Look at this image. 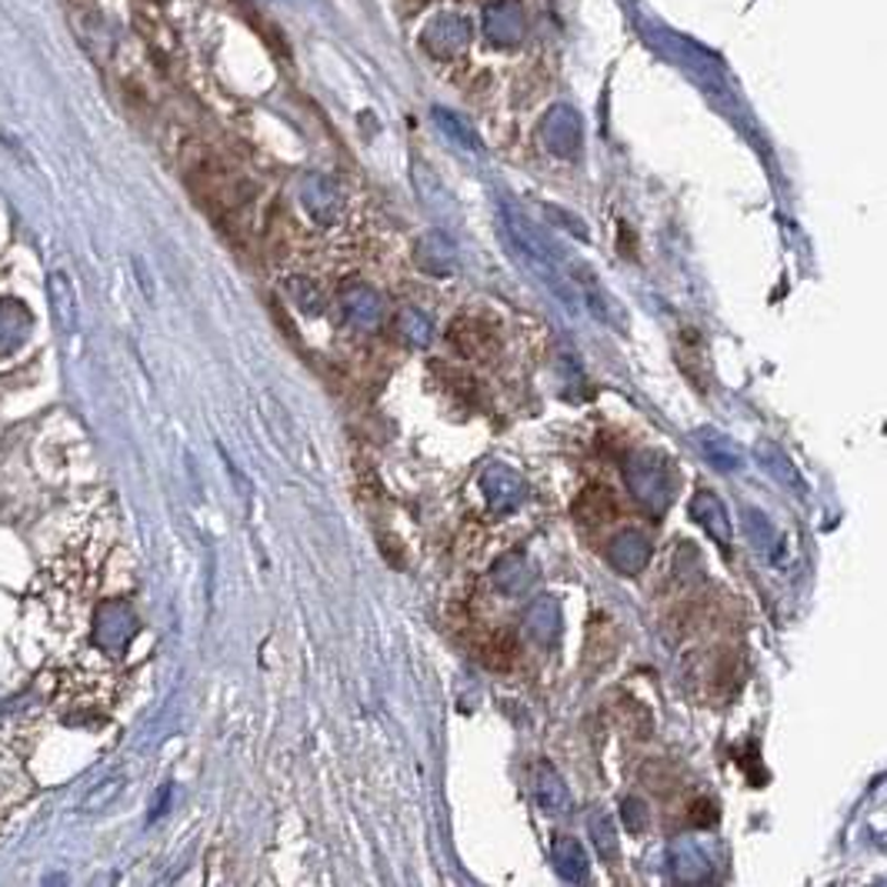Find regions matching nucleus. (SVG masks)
<instances>
[{"instance_id": "a211bd4d", "label": "nucleus", "mask_w": 887, "mask_h": 887, "mask_svg": "<svg viewBox=\"0 0 887 887\" xmlns=\"http://www.w3.org/2000/svg\"><path fill=\"white\" fill-rule=\"evenodd\" d=\"M448 338H451V344H454L461 354H468V357H484V354H490V347H494V334H490L484 324L471 321V317H458V321L451 324V331H448Z\"/></svg>"}, {"instance_id": "423d86ee", "label": "nucleus", "mask_w": 887, "mask_h": 887, "mask_svg": "<svg viewBox=\"0 0 887 887\" xmlns=\"http://www.w3.org/2000/svg\"><path fill=\"white\" fill-rule=\"evenodd\" d=\"M690 518L705 528V534L721 547V551H731L734 544V531H731V515H728V507L724 500L714 494V490H697L690 497Z\"/></svg>"}, {"instance_id": "9b49d317", "label": "nucleus", "mask_w": 887, "mask_h": 887, "mask_svg": "<svg viewBox=\"0 0 887 887\" xmlns=\"http://www.w3.org/2000/svg\"><path fill=\"white\" fill-rule=\"evenodd\" d=\"M551 861L557 867V874L570 884H581L588 880L591 874V861H588V851L581 848L578 838H570V835H557L551 841Z\"/></svg>"}, {"instance_id": "dca6fc26", "label": "nucleus", "mask_w": 887, "mask_h": 887, "mask_svg": "<svg viewBox=\"0 0 887 887\" xmlns=\"http://www.w3.org/2000/svg\"><path fill=\"white\" fill-rule=\"evenodd\" d=\"M744 528H747V537L754 541V551H760L768 560L781 564L784 560V537L778 534V528L760 515L754 511V507H747L744 511Z\"/></svg>"}, {"instance_id": "ddd939ff", "label": "nucleus", "mask_w": 887, "mask_h": 887, "mask_svg": "<svg viewBox=\"0 0 887 887\" xmlns=\"http://www.w3.org/2000/svg\"><path fill=\"white\" fill-rule=\"evenodd\" d=\"M524 627H528V634H531L537 644L554 648L557 638H560V607H557V601L547 598V594L537 598L528 607V614H524Z\"/></svg>"}, {"instance_id": "aec40b11", "label": "nucleus", "mask_w": 887, "mask_h": 887, "mask_svg": "<svg viewBox=\"0 0 887 887\" xmlns=\"http://www.w3.org/2000/svg\"><path fill=\"white\" fill-rule=\"evenodd\" d=\"M588 831H591V841H594L598 854H601L604 861H614L617 851H620V841H617V828H614L611 814L598 811V814L588 820Z\"/></svg>"}, {"instance_id": "6e6552de", "label": "nucleus", "mask_w": 887, "mask_h": 887, "mask_svg": "<svg viewBox=\"0 0 887 887\" xmlns=\"http://www.w3.org/2000/svg\"><path fill=\"white\" fill-rule=\"evenodd\" d=\"M607 560L620 575H641V570L651 564V541L641 531H620L611 544H607Z\"/></svg>"}, {"instance_id": "b1692460", "label": "nucleus", "mask_w": 887, "mask_h": 887, "mask_svg": "<svg viewBox=\"0 0 887 887\" xmlns=\"http://www.w3.org/2000/svg\"><path fill=\"white\" fill-rule=\"evenodd\" d=\"M620 811H624V824H627V831H630V835H641V831H644V824H648V811H644V804H641L638 797H627V801L620 804Z\"/></svg>"}, {"instance_id": "412c9836", "label": "nucleus", "mask_w": 887, "mask_h": 887, "mask_svg": "<svg viewBox=\"0 0 887 887\" xmlns=\"http://www.w3.org/2000/svg\"><path fill=\"white\" fill-rule=\"evenodd\" d=\"M401 334H404L411 344L424 347V344H430V338H434V324L427 321V317H424L417 307H407V310H401Z\"/></svg>"}, {"instance_id": "f257e3e1", "label": "nucleus", "mask_w": 887, "mask_h": 887, "mask_svg": "<svg viewBox=\"0 0 887 887\" xmlns=\"http://www.w3.org/2000/svg\"><path fill=\"white\" fill-rule=\"evenodd\" d=\"M110 524L87 521L63 544L37 581L47 624L40 681L57 708H104L117 687V664L138 638V614L123 591L110 588Z\"/></svg>"}, {"instance_id": "f8f14e48", "label": "nucleus", "mask_w": 887, "mask_h": 887, "mask_svg": "<svg viewBox=\"0 0 887 887\" xmlns=\"http://www.w3.org/2000/svg\"><path fill=\"white\" fill-rule=\"evenodd\" d=\"M671 874L684 884H701V880H711L714 877V867L705 854L701 844L694 841H677L671 848Z\"/></svg>"}, {"instance_id": "f3484780", "label": "nucleus", "mask_w": 887, "mask_h": 887, "mask_svg": "<svg viewBox=\"0 0 887 887\" xmlns=\"http://www.w3.org/2000/svg\"><path fill=\"white\" fill-rule=\"evenodd\" d=\"M575 515L581 524H607L617 518V497L607 487H588L575 504Z\"/></svg>"}, {"instance_id": "5701e85b", "label": "nucleus", "mask_w": 887, "mask_h": 887, "mask_svg": "<svg viewBox=\"0 0 887 887\" xmlns=\"http://www.w3.org/2000/svg\"><path fill=\"white\" fill-rule=\"evenodd\" d=\"M291 287V294H294V300L307 310V314H321V304H324V297L317 294L307 281H291L287 284Z\"/></svg>"}, {"instance_id": "0eeeda50", "label": "nucleus", "mask_w": 887, "mask_h": 887, "mask_svg": "<svg viewBox=\"0 0 887 887\" xmlns=\"http://www.w3.org/2000/svg\"><path fill=\"white\" fill-rule=\"evenodd\" d=\"M300 204L304 211L310 214L314 224H321V227H331L341 214V194H338V187L321 177V174H310L300 187Z\"/></svg>"}, {"instance_id": "4be33fe9", "label": "nucleus", "mask_w": 887, "mask_h": 887, "mask_svg": "<svg viewBox=\"0 0 887 887\" xmlns=\"http://www.w3.org/2000/svg\"><path fill=\"white\" fill-rule=\"evenodd\" d=\"M434 117L448 127V134L461 144V147H471V151H477V138H474V131L471 127L464 123V120H458L454 114H448V110H434Z\"/></svg>"}, {"instance_id": "7ed1b4c3", "label": "nucleus", "mask_w": 887, "mask_h": 887, "mask_svg": "<svg viewBox=\"0 0 887 887\" xmlns=\"http://www.w3.org/2000/svg\"><path fill=\"white\" fill-rule=\"evenodd\" d=\"M624 481H627V490L634 494L641 507H648L651 515H664L674 494H677V484H681V474L677 468L658 454V451H638L630 454V461L624 464Z\"/></svg>"}, {"instance_id": "9d476101", "label": "nucleus", "mask_w": 887, "mask_h": 887, "mask_svg": "<svg viewBox=\"0 0 887 887\" xmlns=\"http://www.w3.org/2000/svg\"><path fill=\"white\" fill-rule=\"evenodd\" d=\"M694 437H697V448H701V454L708 458L711 468H718L724 474L744 468V451L737 448V444L728 434H721L714 427H705V430H697Z\"/></svg>"}, {"instance_id": "f03ea898", "label": "nucleus", "mask_w": 887, "mask_h": 887, "mask_svg": "<svg viewBox=\"0 0 887 887\" xmlns=\"http://www.w3.org/2000/svg\"><path fill=\"white\" fill-rule=\"evenodd\" d=\"M500 221H504V230L511 237L515 250L521 253V261L537 274L541 284H547L560 300L564 307H578L581 297H578V287H575V277H570V268L557 258V247L544 240V234L518 211L511 208H500Z\"/></svg>"}, {"instance_id": "1a4fd4ad", "label": "nucleus", "mask_w": 887, "mask_h": 887, "mask_svg": "<svg viewBox=\"0 0 887 887\" xmlns=\"http://www.w3.org/2000/svg\"><path fill=\"white\" fill-rule=\"evenodd\" d=\"M490 581L504 598H518V594H524L531 588L534 567H531V560L524 554H504L490 570Z\"/></svg>"}, {"instance_id": "2eb2a0df", "label": "nucleus", "mask_w": 887, "mask_h": 887, "mask_svg": "<svg viewBox=\"0 0 887 887\" xmlns=\"http://www.w3.org/2000/svg\"><path fill=\"white\" fill-rule=\"evenodd\" d=\"M757 461H760V468H765L768 474H774L778 477V484H784L788 490H794L797 497H804L807 494V484H804V477H801V471L791 464V458L778 448V444H771V440H760L757 444Z\"/></svg>"}, {"instance_id": "6ab92c4d", "label": "nucleus", "mask_w": 887, "mask_h": 887, "mask_svg": "<svg viewBox=\"0 0 887 887\" xmlns=\"http://www.w3.org/2000/svg\"><path fill=\"white\" fill-rule=\"evenodd\" d=\"M417 264H421L424 271L437 274V277L451 274V271H454V264H458V258H454V247H451L448 240H444V237L430 234V237H424V240L417 244Z\"/></svg>"}, {"instance_id": "4468645a", "label": "nucleus", "mask_w": 887, "mask_h": 887, "mask_svg": "<svg viewBox=\"0 0 887 887\" xmlns=\"http://www.w3.org/2000/svg\"><path fill=\"white\" fill-rule=\"evenodd\" d=\"M534 797H537V807L551 817H560L570 811V791L564 784V778L557 774L554 765H537V784H534Z\"/></svg>"}, {"instance_id": "39448f33", "label": "nucleus", "mask_w": 887, "mask_h": 887, "mask_svg": "<svg viewBox=\"0 0 887 887\" xmlns=\"http://www.w3.org/2000/svg\"><path fill=\"white\" fill-rule=\"evenodd\" d=\"M338 304L344 310V321L357 331H377L385 321V297L370 284H347Z\"/></svg>"}, {"instance_id": "20e7f679", "label": "nucleus", "mask_w": 887, "mask_h": 887, "mask_svg": "<svg viewBox=\"0 0 887 887\" xmlns=\"http://www.w3.org/2000/svg\"><path fill=\"white\" fill-rule=\"evenodd\" d=\"M481 490H484V500L487 507L497 515V518H507L515 515L518 507L524 504L528 497V484L518 471H511L507 464H490L481 471Z\"/></svg>"}, {"instance_id": "393cba45", "label": "nucleus", "mask_w": 887, "mask_h": 887, "mask_svg": "<svg viewBox=\"0 0 887 887\" xmlns=\"http://www.w3.org/2000/svg\"><path fill=\"white\" fill-rule=\"evenodd\" d=\"M690 820L697 824V828H701V824H705V828H711V824L718 820V811H714V804H711V801H697V804H694V814H690Z\"/></svg>"}]
</instances>
